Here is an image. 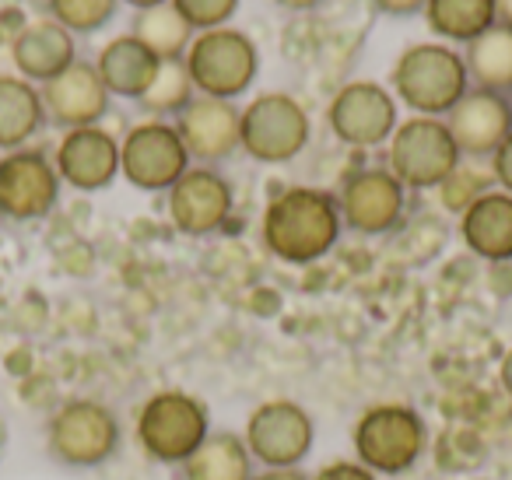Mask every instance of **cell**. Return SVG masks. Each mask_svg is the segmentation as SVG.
Returning a JSON list of instances; mask_svg holds the SVG:
<instances>
[{"label": "cell", "instance_id": "obj_1", "mask_svg": "<svg viewBox=\"0 0 512 480\" xmlns=\"http://www.w3.org/2000/svg\"><path fill=\"white\" fill-rule=\"evenodd\" d=\"M344 221L334 193L313 186H288L264 207L260 235L271 256L292 267H306L341 242Z\"/></svg>", "mask_w": 512, "mask_h": 480}, {"label": "cell", "instance_id": "obj_2", "mask_svg": "<svg viewBox=\"0 0 512 480\" xmlns=\"http://www.w3.org/2000/svg\"><path fill=\"white\" fill-rule=\"evenodd\" d=\"M390 85L397 99L414 109V116H435V120H446L449 109L470 92L463 53L442 43L407 46L393 64Z\"/></svg>", "mask_w": 512, "mask_h": 480}, {"label": "cell", "instance_id": "obj_3", "mask_svg": "<svg viewBox=\"0 0 512 480\" xmlns=\"http://www.w3.org/2000/svg\"><path fill=\"white\" fill-rule=\"evenodd\" d=\"M123 428L109 403L95 396L64 400L46 421V452L67 470H95L120 452Z\"/></svg>", "mask_w": 512, "mask_h": 480}, {"label": "cell", "instance_id": "obj_4", "mask_svg": "<svg viewBox=\"0 0 512 480\" xmlns=\"http://www.w3.org/2000/svg\"><path fill=\"white\" fill-rule=\"evenodd\" d=\"M211 410L186 389H158L137 410L134 435L151 463L183 466L211 435Z\"/></svg>", "mask_w": 512, "mask_h": 480}, {"label": "cell", "instance_id": "obj_5", "mask_svg": "<svg viewBox=\"0 0 512 480\" xmlns=\"http://www.w3.org/2000/svg\"><path fill=\"white\" fill-rule=\"evenodd\" d=\"M355 459L376 477H400L414 470L428 449V424L407 403H372L351 431Z\"/></svg>", "mask_w": 512, "mask_h": 480}, {"label": "cell", "instance_id": "obj_6", "mask_svg": "<svg viewBox=\"0 0 512 480\" xmlns=\"http://www.w3.org/2000/svg\"><path fill=\"white\" fill-rule=\"evenodd\" d=\"M183 64L197 95L235 102L253 88L256 71H260V53L246 32L225 25V29L197 32Z\"/></svg>", "mask_w": 512, "mask_h": 480}, {"label": "cell", "instance_id": "obj_7", "mask_svg": "<svg viewBox=\"0 0 512 480\" xmlns=\"http://www.w3.org/2000/svg\"><path fill=\"white\" fill-rule=\"evenodd\" d=\"M460 162L463 155L446 120H435V116H411V120L397 123L390 137L386 169L404 183V190H439L460 169Z\"/></svg>", "mask_w": 512, "mask_h": 480}, {"label": "cell", "instance_id": "obj_8", "mask_svg": "<svg viewBox=\"0 0 512 480\" xmlns=\"http://www.w3.org/2000/svg\"><path fill=\"white\" fill-rule=\"evenodd\" d=\"M309 113L285 92L256 95L239 116V144L253 162L285 165L309 144Z\"/></svg>", "mask_w": 512, "mask_h": 480}, {"label": "cell", "instance_id": "obj_9", "mask_svg": "<svg viewBox=\"0 0 512 480\" xmlns=\"http://www.w3.org/2000/svg\"><path fill=\"white\" fill-rule=\"evenodd\" d=\"M242 438L264 470H299L316 445V421L302 403L278 396L246 417Z\"/></svg>", "mask_w": 512, "mask_h": 480}, {"label": "cell", "instance_id": "obj_10", "mask_svg": "<svg viewBox=\"0 0 512 480\" xmlns=\"http://www.w3.org/2000/svg\"><path fill=\"white\" fill-rule=\"evenodd\" d=\"M190 165L193 162L186 155L183 141H179L176 123H165V120L137 123L120 141V176L134 190L169 193Z\"/></svg>", "mask_w": 512, "mask_h": 480}, {"label": "cell", "instance_id": "obj_11", "mask_svg": "<svg viewBox=\"0 0 512 480\" xmlns=\"http://www.w3.org/2000/svg\"><path fill=\"white\" fill-rule=\"evenodd\" d=\"M235 190L218 169L211 165H190L179 176V183L165 193V211L176 232L190 235V239H207V235L221 232L232 218Z\"/></svg>", "mask_w": 512, "mask_h": 480}, {"label": "cell", "instance_id": "obj_12", "mask_svg": "<svg viewBox=\"0 0 512 480\" xmlns=\"http://www.w3.org/2000/svg\"><path fill=\"white\" fill-rule=\"evenodd\" d=\"M60 204V172L36 148L0 158V214L8 221H43Z\"/></svg>", "mask_w": 512, "mask_h": 480}, {"label": "cell", "instance_id": "obj_13", "mask_svg": "<svg viewBox=\"0 0 512 480\" xmlns=\"http://www.w3.org/2000/svg\"><path fill=\"white\" fill-rule=\"evenodd\" d=\"M327 123L348 148H379L397 130V99L376 81H351L330 99Z\"/></svg>", "mask_w": 512, "mask_h": 480}, {"label": "cell", "instance_id": "obj_14", "mask_svg": "<svg viewBox=\"0 0 512 480\" xmlns=\"http://www.w3.org/2000/svg\"><path fill=\"white\" fill-rule=\"evenodd\" d=\"M337 204L348 232L390 235L404 221L407 190L390 169H358L344 179Z\"/></svg>", "mask_w": 512, "mask_h": 480}, {"label": "cell", "instance_id": "obj_15", "mask_svg": "<svg viewBox=\"0 0 512 480\" xmlns=\"http://www.w3.org/2000/svg\"><path fill=\"white\" fill-rule=\"evenodd\" d=\"M39 95H43L46 120L64 130L99 127L109 113V102H113L95 64H88V60H74L64 74L39 85Z\"/></svg>", "mask_w": 512, "mask_h": 480}, {"label": "cell", "instance_id": "obj_16", "mask_svg": "<svg viewBox=\"0 0 512 480\" xmlns=\"http://www.w3.org/2000/svg\"><path fill=\"white\" fill-rule=\"evenodd\" d=\"M239 116H242V109H235V102L197 95V99L176 116L179 141H183L190 162L211 165V169L218 162H228V158L242 148Z\"/></svg>", "mask_w": 512, "mask_h": 480}, {"label": "cell", "instance_id": "obj_17", "mask_svg": "<svg viewBox=\"0 0 512 480\" xmlns=\"http://www.w3.org/2000/svg\"><path fill=\"white\" fill-rule=\"evenodd\" d=\"M53 165L60 172V183L81 193H99L120 176V141L102 127L67 130L60 137Z\"/></svg>", "mask_w": 512, "mask_h": 480}, {"label": "cell", "instance_id": "obj_18", "mask_svg": "<svg viewBox=\"0 0 512 480\" xmlns=\"http://www.w3.org/2000/svg\"><path fill=\"white\" fill-rule=\"evenodd\" d=\"M446 127L453 134L456 148H460L463 158H481L495 155L502 148V141L512 134V109L505 95L495 92H481V88H470L446 116Z\"/></svg>", "mask_w": 512, "mask_h": 480}, {"label": "cell", "instance_id": "obj_19", "mask_svg": "<svg viewBox=\"0 0 512 480\" xmlns=\"http://www.w3.org/2000/svg\"><path fill=\"white\" fill-rule=\"evenodd\" d=\"M11 60L18 67V78L32 81V85H46L78 60V50H74V36L64 25H57L53 18H39L15 36Z\"/></svg>", "mask_w": 512, "mask_h": 480}, {"label": "cell", "instance_id": "obj_20", "mask_svg": "<svg viewBox=\"0 0 512 480\" xmlns=\"http://www.w3.org/2000/svg\"><path fill=\"white\" fill-rule=\"evenodd\" d=\"M460 239L488 263H512V197L488 190L460 214Z\"/></svg>", "mask_w": 512, "mask_h": 480}, {"label": "cell", "instance_id": "obj_21", "mask_svg": "<svg viewBox=\"0 0 512 480\" xmlns=\"http://www.w3.org/2000/svg\"><path fill=\"white\" fill-rule=\"evenodd\" d=\"M158 67H162V60L144 43H137L134 36H120L106 43L99 60H95V71H99L102 85L109 88V95L130 102H137L148 92L151 81L158 78Z\"/></svg>", "mask_w": 512, "mask_h": 480}, {"label": "cell", "instance_id": "obj_22", "mask_svg": "<svg viewBox=\"0 0 512 480\" xmlns=\"http://www.w3.org/2000/svg\"><path fill=\"white\" fill-rule=\"evenodd\" d=\"M183 480H253L256 459L235 431H211L197 452L179 466Z\"/></svg>", "mask_w": 512, "mask_h": 480}, {"label": "cell", "instance_id": "obj_23", "mask_svg": "<svg viewBox=\"0 0 512 480\" xmlns=\"http://www.w3.org/2000/svg\"><path fill=\"white\" fill-rule=\"evenodd\" d=\"M43 95L32 81L0 74V151H18L43 130Z\"/></svg>", "mask_w": 512, "mask_h": 480}, {"label": "cell", "instance_id": "obj_24", "mask_svg": "<svg viewBox=\"0 0 512 480\" xmlns=\"http://www.w3.org/2000/svg\"><path fill=\"white\" fill-rule=\"evenodd\" d=\"M463 64H467L470 88H481V92L495 95H512V29L509 25H491L488 32L467 43L463 53Z\"/></svg>", "mask_w": 512, "mask_h": 480}, {"label": "cell", "instance_id": "obj_25", "mask_svg": "<svg viewBox=\"0 0 512 480\" xmlns=\"http://www.w3.org/2000/svg\"><path fill=\"white\" fill-rule=\"evenodd\" d=\"M425 22L439 39L467 46L498 22L495 0H428Z\"/></svg>", "mask_w": 512, "mask_h": 480}, {"label": "cell", "instance_id": "obj_26", "mask_svg": "<svg viewBox=\"0 0 512 480\" xmlns=\"http://www.w3.org/2000/svg\"><path fill=\"white\" fill-rule=\"evenodd\" d=\"M130 36H134L137 43L148 46L162 64H169V60L186 57V50H190L197 32L190 29V22H186L172 4H158V8L137 11L134 32H130Z\"/></svg>", "mask_w": 512, "mask_h": 480}, {"label": "cell", "instance_id": "obj_27", "mask_svg": "<svg viewBox=\"0 0 512 480\" xmlns=\"http://www.w3.org/2000/svg\"><path fill=\"white\" fill-rule=\"evenodd\" d=\"M193 99H197V88H193L190 74H186V64L183 60H169V64L158 67V78L137 99V106L162 120V116H179Z\"/></svg>", "mask_w": 512, "mask_h": 480}, {"label": "cell", "instance_id": "obj_28", "mask_svg": "<svg viewBox=\"0 0 512 480\" xmlns=\"http://www.w3.org/2000/svg\"><path fill=\"white\" fill-rule=\"evenodd\" d=\"M46 8L53 22L64 25L71 36H92L113 22L120 0H46Z\"/></svg>", "mask_w": 512, "mask_h": 480}, {"label": "cell", "instance_id": "obj_29", "mask_svg": "<svg viewBox=\"0 0 512 480\" xmlns=\"http://www.w3.org/2000/svg\"><path fill=\"white\" fill-rule=\"evenodd\" d=\"M495 183L491 179V172L484 176V172H474V169H463V162H460V169L453 172V176L446 179V183L439 186V193H442V207L446 211H456V214H463L470 204H474L481 193H488V186Z\"/></svg>", "mask_w": 512, "mask_h": 480}, {"label": "cell", "instance_id": "obj_30", "mask_svg": "<svg viewBox=\"0 0 512 480\" xmlns=\"http://www.w3.org/2000/svg\"><path fill=\"white\" fill-rule=\"evenodd\" d=\"M169 4L190 22L193 32L225 29L228 18L239 11V0H169Z\"/></svg>", "mask_w": 512, "mask_h": 480}, {"label": "cell", "instance_id": "obj_31", "mask_svg": "<svg viewBox=\"0 0 512 480\" xmlns=\"http://www.w3.org/2000/svg\"><path fill=\"white\" fill-rule=\"evenodd\" d=\"M313 480H379L369 466H362L358 459H334L323 470H316Z\"/></svg>", "mask_w": 512, "mask_h": 480}, {"label": "cell", "instance_id": "obj_32", "mask_svg": "<svg viewBox=\"0 0 512 480\" xmlns=\"http://www.w3.org/2000/svg\"><path fill=\"white\" fill-rule=\"evenodd\" d=\"M491 179L498 190H505L512 197V134L502 141V148L491 155Z\"/></svg>", "mask_w": 512, "mask_h": 480}, {"label": "cell", "instance_id": "obj_33", "mask_svg": "<svg viewBox=\"0 0 512 480\" xmlns=\"http://www.w3.org/2000/svg\"><path fill=\"white\" fill-rule=\"evenodd\" d=\"M369 4L386 18H414L425 11L428 0H369Z\"/></svg>", "mask_w": 512, "mask_h": 480}, {"label": "cell", "instance_id": "obj_34", "mask_svg": "<svg viewBox=\"0 0 512 480\" xmlns=\"http://www.w3.org/2000/svg\"><path fill=\"white\" fill-rule=\"evenodd\" d=\"M498 382H502L505 396L512 400V347L502 354V361H498Z\"/></svg>", "mask_w": 512, "mask_h": 480}, {"label": "cell", "instance_id": "obj_35", "mask_svg": "<svg viewBox=\"0 0 512 480\" xmlns=\"http://www.w3.org/2000/svg\"><path fill=\"white\" fill-rule=\"evenodd\" d=\"M253 480H313V477L302 470H264V473H256Z\"/></svg>", "mask_w": 512, "mask_h": 480}, {"label": "cell", "instance_id": "obj_36", "mask_svg": "<svg viewBox=\"0 0 512 480\" xmlns=\"http://www.w3.org/2000/svg\"><path fill=\"white\" fill-rule=\"evenodd\" d=\"M274 4L285 11H316V8H323L327 0H274Z\"/></svg>", "mask_w": 512, "mask_h": 480}, {"label": "cell", "instance_id": "obj_37", "mask_svg": "<svg viewBox=\"0 0 512 480\" xmlns=\"http://www.w3.org/2000/svg\"><path fill=\"white\" fill-rule=\"evenodd\" d=\"M495 18L498 25H509L512 29V0H495Z\"/></svg>", "mask_w": 512, "mask_h": 480}, {"label": "cell", "instance_id": "obj_38", "mask_svg": "<svg viewBox=\"0 0 512 480\" xmlns=\"http://www.w3.org/2000/svg\"><path fill=\"white\" fill-rule=\"evenodd\" d=\"M123 4H130L134 11H148V8H158V4H169V0H123Z\"/></svg>", "mask_w": 512, "mask_h": 480}, {"label": "cell", "instance_id": "obj_39", "mask_svg": "<svg viewBox=\"0 0 512 480\" xmlns=\"http://www.w3.org/2000/svg\"><path fill=\"white\" fill-rule=\"evenodd\" d=\"M4 442H8V431H4V421H0V456H4Z\"/></svg>", "mask_w": 512, "mask_h": 480}, {"label": "cell", "instance_id": "obj_40", "mask_svg": "<svg viewBox=\"0 0 512 480\" xmlns=\"http://www.w3.org/2000/svg\"><path fill=\"white\" fill-rule=\"evenodd\" d=\"M509 109H512V95H509Z\"/></svg>", "mask_w": 512, "mask_h": 480}, {"label": "cell", "instance_id": "obj_41", "mask_svg": "<svg viewBox=\"0 0 512 480\" xmlns=\"http://www.w3.org/2000/svg\"><path fill=\"white\" fill-rule=\"evenodd\" d=\"M509 270H512V263H509Z\"/></svg>", "mask_w": 512, "mask_h": 480}]
</instances>
